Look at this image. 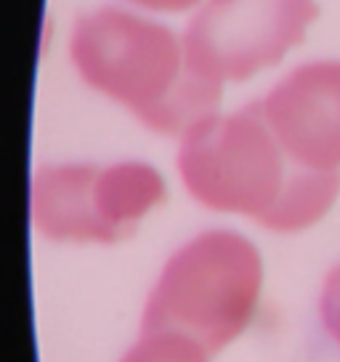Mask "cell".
Instances as JSON below:
<instances>
[{
  "label": "cell",
  "instance_id": "cell-1",
  "mask_svg": "<svg viewBox=\"0 0 340 362\" xmlns=\"http://www.w3.org/2000/svg\"><path fill=\"white\" fill-rule=\"evenodd\" d=\"M178 173L200 205L242 214L282 235L314 226L340 194V173L295 163L258 102L194 123L181 136Z\"/></svg>",
  "mask_w": 340,
  "mask_h": 362
},
{
  "label": "cell",
  "instance_id": "cell-2",
  "mask_svg": "<svg viewBox=\"0 0 340 362\" xmlns=\"http://www.w3.org/2000/svg\"><path fill=\"white\" fill-rule=\"evenodd\" d=\"M69 57L91 88L120 102L157 134L183 136L216 112L224 93V83L192 64L183 37L120 8L80 16Z\"/></svg>",
  "mask_w": 340,
  "mask_h": 362
},
{
  "label": "cell",
  "instance_id": "cell-3",
  "mask_svg": "<svg viewBox=\"0 0 340 362\" xmlns=\"http://www.w3.org/2000/svg\"><path fill=\"white\" fill-rule=\"evenodd\" d=\"M261 285L258 248L231 229H207L162 267L144 306L141 333H178L213 357L245 333Z\"/></svg>",
  "mask_w": 340,
  "mask_h": 362
},
{
  "label": "cell",
  "instance_id": "cell-4",
  "mask_svg": "<svg viewBox=\"0 0 340 362\" xmlns=\"http://www.w3.org/2000/svg\"><path fill=\"white\" fill-rule=\"evenodd\" d=\"M165 197V179L147 163L43 165L32 179V221L54 243L114 245Z\"/></svg>",
  "mask_w": 340,
  "mask_h": 362
},
{
  "label": "cell",
  "instance_id": "cell-5",
  "mask_svg": "<svg viewBox=\"0 0 340 362\" xmlns=\"http://www.w3.org/2000/svg\"><path fill=\"white\" fill-rule=\"evenodd\" d=\"M317 13V0H205L183 45L202 75L239 83L279 64Z\"/></svg>",
  "mask_w": 340,
  "mask_h": 362
},
{
  "label": "cell",
  "instance_id": "cell-6",
  "mask_svg": "<svg viewBox=\"0 0 340 362\" xmlns=\"http://www.w3.org/2000/svg\"><path fill=\"white\" fill-rule=\"evenodd\" d=\"M287 155L322 173L340 168V62H308L258 99Z\"/></svg>",
  "mask_w": 340,
  "mask_h": 362
},
{
  "label": "cell",
  "instance_id": "cell-7",
  "mask_svg": "<svg viewBox=\"0 0 340 362\" xmlns=\"http://www.w3.org/2000/svg\"><path fill=\"white\" fill-rule=\"evenodd\" d=\"M120 362H210V354L178 333H141Z\"/></svg>",
  "mask_w": 340,
  "mask_h": 362
},
{
  "label": "cell",
  "instance_id": "cell-8",
  "mask_svg": "<svg viewBox=\"0 0 340 362\" xmlns=\"http://www.w3.org/2000/svg\"><path fill=\"white\" fill-rule=\"evenodd\" d=\"M319 317L327 336L340 346V264H335L324 277L319 296Z\"/></svg>",
  "mask_w": 340,
  "mask_h": 362
},
{
  "label": "cell",
  "instance_id": "cell-9",
  "mask_svg": "<svg viewBox=\"0 0 340 362\" xmlns=\"http://www.w3.org/2000/svg\"><path fill=\"white\" fill-rule=\"evenodd\" d=\"M130 3H136V6H141V8H149V11L176 13V11L192 8L194 3H200V0H130Z\"/></svg>",
  "mask_w": 340,
  "mask_h": 362
}]
</instances>
